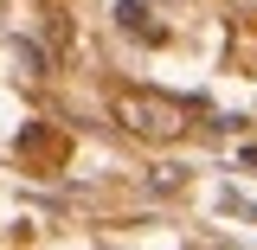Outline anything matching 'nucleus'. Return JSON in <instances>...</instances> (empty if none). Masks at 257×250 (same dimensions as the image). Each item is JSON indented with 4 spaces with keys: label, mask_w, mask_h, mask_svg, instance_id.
I'll use <instances>...</instances> for the list:
<instances>
[{
    "label": "nucleus",
    "mask_w": 257,
    "mask_h": 250,
    "mask_svg": "<svg viewBox=\"0 0 257 250\" xmlns=\"http://www.w3.org/2000/svg\"><path fill=\"white\" fill-rule=\"evenodd\" d=\"M20 64H26L32 77H39V71H45V52H39V45H20Z\"/></svg>",
    "instance_id": "obj_3"
},
{
    "label": "nucleus",
    "mask_w": 257,
    "mask_h": 250,
    "mask_svg": "<svg viewBox=\"0 0 257 250\" xmlns=\"http://www.w3.org/2000/svg\"><path fill=\"white\" fill-rule=\"evenodd\" d=\"M116 26H122V32H135L142 45H161V39H167V32L148 20V7H142V0H122V7H116Z\"/></svg>",
    "instance_id": "obj_2"
},
{
    "label": "nucleus",
    "mask_w": 257,
    "mask_h": 250,
    "mask_svg": "<svg viewBox=\"0 0 257 250\" xmlns=\"http://www.w3.org/2000/svg\"><path fill=\"white\" fill-rule=\"evenodd\" d=\"M116 122L128 135H142V141H167V135L187 128V109L174 96H161V90H122L116 96Z\"/></svg>",
    "instance_id": "obj_1"
}]
</instances>
